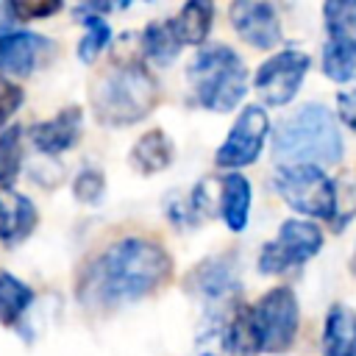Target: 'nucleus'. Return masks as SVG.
Here are the masks:
<instances>
[{"label": "nucleus", "instance_id": "f257e3e1", "mask_svg": "<svg viewBox=\"0 0 356 356\" xmlns=\"http://www.w3.org/2000/svg\"><path fill=\"white\" fill-rule=\"evenodd\" d=\"M170 264L172 261L161 245L142 236L120 239L108 245L86 270L81 295L86 303L106 309L139 300L167 281Z\"/></svg>", "mask_w": 356, "mask_h": 356}, {"label": "nucleus", "instance_id": "f03ea898", "mask_svg": "<svg viewBox=\"0 0 356 356\" xmlns=\"http://www.w3.org/2000/svg\"><path fill=\"white\" fill-rule=\"evenodd\" d=\"M342 156V136L331 111L320 103H306L289 114L275 131V159L281 167L337 164Z\"/></svg>", "mask_w": 356, "mask_h": 356}, {"label": "nucleus", "instance_id": "7ed1b4c3", "mask_svg": "<svg viewBox=\"0 0 356 356\" xmlns=\"http://www.w3.org/2000/svg\"><path fill=\"white\" fill-rule=\"evenodd\" d=\"M159 100V83L139 64H122L108 70L92 92L97 120L108 125H131L150 114Z\"/></svg>", "mask_w": 356, "mask_h": 356}, {"label": "nucleus", "instance_id": "20e7f679", "mask_svg": "<svg viewBox=\"0 0 356 356\" xmlns=\"http://www.w3.org/2000/svg\"><path fill=\"white\" fill-rule=\"evenodd\" d=\"M245 75L248 72L242 58L225 44L203 47L189 67L195 97L203 108L211 111H231L245 97Z\"/></svg>", "mask_w": 356, "mask_h": 356}, {"label": "nucleus", "instance_id": "39448f33", "mask_svg": "<svg viewBox=\"0 0 356 356\" xmlns=\"http://www.w3.org/2000/svg\"><path fill=\"white\" fill-rule=\"evenodd\" d=\"M275 189L300 214L323 217V220H334L337 214V186L323 172V167H312V164L278 167Z\"/></svg>", "mask_w": 356, "mask_h": 356}, {"label": "nucleus", "instance_id": "423d86ee", "mask_svg": "<svg viewBox=\"0 0 356 356\" xmlns=\"http://www.w3.org/2000/svg\"><path fill=\"white\" fill-rule=\"evenodd\" d=\"M253 320L261 337V350L267 353H284L295 334H298V300L289 286H275L270 289L253 309Z\"/></svg>", "mask_w": 356, "mask_h": 356}, {"label": "nucleus", "instance_id": "0eeeda50", "mask_svg": "<svg viewBox=\"0 0 356 356\" xmlns=\"http://www.w3.org/2000/svg\"><path fill=\"white\" fill-rule=\"evenodd\" d=\"M323 248V231L306 220H286L278 231V239L267 242L259 267L261 273H284L295 264H303Z\"/></svg>", "mask_w": 356, "mask_h": 356}, {"label": "nucleus", "instance_id": "6e6552de", "mask_svg": "<svg viewBox=\"0 0 356 356\" xmlns=\"http://www.w3.org/2000/svg\"><path fill=\"white\" fill-rule=\"evenodd\" d=\"M306 72H309V56L306 53L281 50V53H275L273 58H267L259 67L253 83H256V92L261 95L264 103L284 106L298 95Z\"/></svg>", "mask_w": 356, "mask_h": 356}, {"label": "nucleus", "instance_id": "1a4fd4ad", "mask_svg": "<svg viewBox=\"0 0 356 356\" xmlns=\"http://www.w3.org/2000/svg\"><path fill=\"white\" fill-rule=\"evenodd\" d=\"M267 131H270V120H267L264 108L261 106H248L236 117L234 128L228 131V139L220 145L217 164L220 167H228V170L253 164L259 159L261 147H264Z\"/></svg>", "mask_w": 356, "mask_h": 356}, {"label": "nucleus", "instance_id": "9d476101", "mask_svg": "<svg viewBox=\"0 0 356 356\" xmlns=\"http://www.w3.org/2000/svg\"><path fill=\"white\" fill-rule=\"evenodd\" d=\"M234 31L253 47H275L281 42V22L270 3L259 0H239L228 8Z\"/></svg>", "mask_w": 356, "mask_h": 356}, {"label": "nucleus", "instance_id": "9b49d317", "mask_svg": "<svg viewBox=\"0 0 356 356\" xmlns=\"http://www.w3.org/2000/svg\"><path fill=\"white\" fill-rule=\"evenodd\" d=\"M50 53V39L33 31H8L0 33V70L14 75H28Z\"/></svg>", "mask_w": 356, "mask_h": 356}, {"label": "nucleus", "instance_id": "f8f14e48", "mask_svg": "<svg viewBox=\"0 0 356 356\" xmlns=\"http://www.w3.org/2000/svg\"><path fill=\"white\" fill-rule=\"evenodd\" d=\"M81 122H83L81 108L70 106V108H61L56 117H50L44 122H36L31 128V139L42 153L56 156V153L72 147L81 139Z\"/></svg>", "mask_w": 356, "mask_h": 356}, {"label": "nucleus", "instance_id": "ddd939ff", "mask_svg": "<svg viewBox=\"0 0 356 356\" xmlns=\"http://www.w3.org/2000/svg\"><path fill=\"white\" fill-rule=\"evenodd\" d=\"M36 225V209L33 203L19 192H3L0 197V239L6 245L22 242Z\"/></svg>", "mask_w": 356, "mask_h": 356}, {"label": "nucleus", "instance_id": "4468645a", "mask_svg": "<svg viewBox=\"0 0 356 356\" xmlns=\"http://www.w3.org/2000/svg\"><path fill=\"white\" fill-rule=\"evenodd\" d=\"M192 286H195V292H197L206 303L220 306V303H225V300L234 295L236 278H234V273H231V264H225L222 259H211V261H206V264H200V267L195 270Z\"/></svg>", "mask_w": 356, "mask_h": 356}, {"label": "nucleus", "instance_id": "2eb2a0df", "mask_svg": "<svg viewBox=\"0 0 356 356\" xmlns=\"http://www.w3.org/2000/svg\"><path fill=\"white\" fill-rule=\"evenodd\" d=\"M325 356H356V314L345 306H334L323 331Z\"/></svg>", "mask_w": 356, "mask_h": 356}, {"label": "nucleus", "instance_id": "dca6fc26", "mask_svg": "<svg viewBox=\"0 0 356 356\" xmlns=\"http://www.w3.org/2000/svg\"><path fill=\"white\" fill-rule=\"evenodd\" d=\"M172 161V142L164 131L153 128L145 136L136 139V145L131 147V164L136 172L150 175V172H161L167 164Z\"/></svg>", "mask_w": 356, "mask_h": 356}, {"label": "nucleus", "instance_id": "f3484780", "mask_svg": "<svg viewBox=\"0 0 356 356\" xmlns=\"http://www.w3.org/2000/svg\"><path fill=\"white\" fill-rule=\"evenodd\" d=\"M220 209H222L225 225L231 231H242L248 225V214H250V184H248V178L231 172L220 181Z\"/></svg>", "mask_w": 356, "mask_h": 356}, {"label": "nucleus", "instance_id": "a211bd4d", "mask_svg": "<svg viewBox=\"0 0 356 356\" xmlns=\"http://www.w3.org/2000/svg\"><path fill=\"white\" fill-rule=\"evenodd\" d=\"M225 348L231 350V356H256L261 350V337L250 306H236V312L231 314L225 331Z\"/></svg>", "mask_w": 356, "mask_h": 356}, {"label": "nucleus", "instance_id": "6ab92c4d", "mask_svg": "<svg viewBox=\"0 0 356 356\" xmlns=\"http://www.w3.org/2000/svg\"><path fill=\"white\" fill-rule=\"evenodd\" d=\"M184 47L181 36H178V28L172 19H159V22H150L145 31H142V50L150 61L156 64H170L178 50Z\"/></svg>", "mask_w": 356, "mask_h": 356}, {"label": "nucleus", "instance_id": "aec40b11", "mask_svg": "<svg viewBox=\"0 0 356 356\" xmlns=\"http://www.w3.org/2000/svg\"><path fill=\"white\" fill-rule=\"evenodd\" d=\"M211 19H214V6L203 3V0H192L178 11V17L172 22H175L184 44H203L211 31Z\"/></svg>", "mask_w": 356, "mask_h": 356}, {"label": "nucleus", "instance_id": "412c9836", "mask_svg": "<svg viewBox=\"0 0 356 356\" xmlns=\"http://www.w3.org/2000/svg\"><path fill=\"white\" fill-rule=\"evenodd\" d=\"M328 42L356 44V0H331L323 6Z\"/></svg>", "mask_w": 356, "mask_h": 356}, {"label": "nucleus", "instance_id": "4be33fe9", "mask_svg": "<svg viewBox=\"0 0 356 356\" xmlns=\"http://www.w3.org/2000/svg\"><path fill=\"white\" fill-rule=\"evenodd\" d=\"M33 303V289H28L11 273H0V320L6 325L17 323L19 314Z\"/></svg>", "mask_w": 356, "mask_h": 356}, {"label": "nucleus", "instance_id": "5701e85b", "mask_svg": "<svg viewBox=\"0 0 356 356\" xmlns=\"http://www.w3.org/2000/svg\"><path fill=\"white\" fill-rule=\"evenodd\" d=\"M323 72L337 83L350 81L353 72H356V44L325 42V47H323Z\"/></svg>", "mask_w": 356, "mask_h": 356}, {"label": "nucleus", "instance_id": "b1692460", "mask_svg": "<svg viewBox=\"0 0 356 356\" xmlns=\"http://www.w3.org/2000/svg\"><path fill=\"white\" fill-rule=\"evenodd\" d=\"M22 164V147H19V128H8L0 134V186H11Z\"/></svg>", "mask_w": 356, "mask_h": 356}, {"label": "nucleus", "instance_id": "393cba45", "mask_svg": "<svg viewBox=\"0 0 356 356\" xmlns=\"http://www.w3.org/2000/svg\"><path fill=\"white\" fill-rule=\"evenodd\" d=\"M83 28H86V36L78 44V58L89 64L106 47L111 31H108V22L103 17H97V14H83Z\"/></svg>", "mask_w": 356, "mask_h": 356}, {"label": "nucleus", "instance_id": "a878e982", "mask_svg": "<svg viewBox=\"0 0 356 356\" xmlns=\"http://www.w3.org/2000/svg\"><path fill=\"white\" fill-rule=\"evenodd\" d=\"M72 192L81 203H100L103 200V192H106V181H103V172L97 170H81L72 181Z\"/></svg>", "mask_w": 356, "mask_h": 356}, {"label": "nucleus", "instance_id": "bb28decb", "mask_svg": "<svg viewBox=\"0 0 356 356\" xmlns=\"http://www.w3.org/2000/svg\"><path fill=\"white\" fill-rule=\"evenodd\" d=\"M58 8H61L58 0H50V3H25V0H17V3H8L11 17H17L19 22H28V19H36V17H50Z\"/></svg>", "mask_w": 356, "mask_h": 356}, {"label": "nucleus", "instance_id": "cd10ccee", "mask_svg": "<svg viewBox=\"0 0 356 356\" xmlns=\"http://www.w3.org/2000/svg\"><path fill=\"white\" fill-rule=\"evenodd\" d=\"M19 103H22V89L0 75V128L11 120V114L19 108Z\"/></svg>", "mask_w": 356, "mask_h": 356}, {"label": "nucleus", "instance_id": "c85d7f7f", "mask_svg": "<svg viewBox=\"0 0 356 356\" xmlns=\"http://www.w3.org/2000/svg\"><path fill=\"white\" fill-rule=\"evenodd\" d=\"M337 108H339V120H342L350 131H356V86L342 89V92L337 95Z\"/></svg>", "mask_w": 356, "mask_h": 356}, {"label": "nucleus", "instance_id": "c756f323", "mask_svg": "<svg viewBox=\"0 0 356 356\" xmlns=\"http://www.w3.org/2000/svg\"><path fill=\"white\" fill-rule=\"evenodd\" d=\"M353 264H356V261H353Z\"/></svg>", "mask_w": 356, "mask_h": 356}]
</instances>
